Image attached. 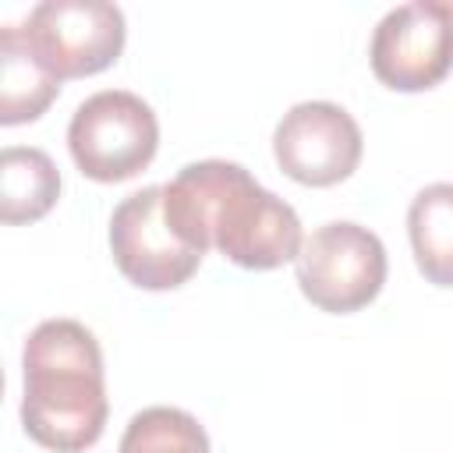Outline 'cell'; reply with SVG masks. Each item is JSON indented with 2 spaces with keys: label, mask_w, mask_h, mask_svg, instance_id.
Returning <instances> with one entry per match:
<instances>
[{
  "label": "cell",
  "mask_w": 453,
  "mask_h": 453,
  "mask_svg": "<svg viewBox=\"0 0 453 453\" xmlns=\"http://www.w3.org/2000/svg\"><path fill=\"white\" fill-rule=\"evenodd\" d=\"M163 219L173 237L205 255L219 248L241 269H276L297 262L304 230L280 195L265 191L241 163L202 159L163 184Z\"/></svg>",
  "instance_id": "obj_1"
},
{
  "label": "cell",
  "mask_w": 453,
  "mask_h": 453,
  "mask_svg": "<svg viewBox=\"0 0 453 453\" xmlns=\"http://www.w3.org/2000/svg\"><path fill=\"white\" fill-rule=\"evenodd\" d=\"M110 418L103 350L74 319L39 322L21 347V425L53 453H85Z\"/></svg>",
  "instance_id": "obj_2"
},
{
  "label": "cell",
  "mask_w": 453,
  "mask_h": 453,
  "mask_svg": "<svg viewBox=\"0 0 453 453\" xmlns=\"http://www.w3.org/2000/svg\"><path fill=\"white\" fill-rule=\"evenodd\" d=\"M67 149L74 166L99 184H120L142 173L159 149L156 110L127 92L103 88L78 103L67 124Z\"/></svg>",
  "instance_id": "obj_3"
},
{
  "label": "cell",
  "mask_w": 453,
  "mask_h": 453,
  "mask_svg": "<svg viewBox=\"0 0 453 453\" xmlns=\"http://www.w3.org/2000/svg\"><path fill=\"white\" fill-rule=\"evenodd\" d=\"M301 294L329 315H350L372 304L386 283V244L361 223L329 219L315 226L297 255Z\"/></svg>",
  "instance_id": "obj_4"
},
{
  "label": "cell",
  "mask_w": 453,
  "mask_h": 453,
  "mask_svg": "<svg viewBox=\"0 0 453 453\" xmlns=\"http://www.w3.org/2000/svg\"><path fill=\"white\" fill-rule=\"evenodd\" d=\"M21 28L28 50L57 81L106 71L127 39L124 11L106 0H42Z\"/></svg>",
  "instance_id": "obj_5"
},
{
  "label": "cell",
  "mask_w": 453,
  "mask_h": 453,
  "mask_svg": "<svg viewBox=\"0 0 453 453\" xmlns=\"http://www.w3.org/2000/svg\"><path fill=\"white\" fill-rule=\"evenodd\" d=\"M372 74L393 92H428L453 71V4L411 0L382 14L368 46Z\"/></svg>",
  "instance_id": "obj_6"
},
{
  "label": "cell",
  "mask_w": 453,
  "mask_h": 453,
  "mask_svg": "<svg viewBox=\"0 0 453 453\" xmlns=\"http://www.w3.org/2000/svg\"><path fill=\"white\" fill-rule=\"evenodd\" d=\"M365 152L357 120L326 99L290 106L273 131V156L280 170L304 188H333L347 180Z\"/></svg>",
  "instance_id": "obj_7"
},
{
  "label": "cell",
  "mask_w": 453,
  "mask_h": 453,
  "mask_svg": "<svg viewBox=\"0 0 453 453\" xmlns=\"http://www.w3.org/2000/svg\"><path fill=\"white\" fill-rule=\"evenodd\" d=\"M110 251L120 276L138 290H177L202 265V255L184 248L163 219V184L131 191L113 209Z\"/></svg>",
  "instance_id": "obj_8"
},
{
  "label": "cell",
  "mask_w": 453,
  "mask_h": 453,
  "mask_svg": "<svg viewBox=\"0 0 453 453\" xmlns=\"http://www.w3.org/2000/svg\"><path fill=\"white\" fill-rule=\"evenodd\" d=\"M60 96V81L35 60L21 25L0 28V124H28Z\"/></svg>",
  "instance_id": "obj_9"
},
{
  "label": "cell",
  "mask_w": 453,
  "mask_h": 453,
  "mask_svg": "<svg viewBox=\"0 0 453 453\" xmlns=\"http://www.w3.org/2000/svg\"><path fill=\"white\" fill-rule=\"evenodd\" d=\"M60 198V170L35 145H7L0 152V216L4 223H35Z\"/></svg>",
  "instance_id": "obj_10"
},
{
  "label": "cell",
  "mask_w": 453,
  "mask_h": 453,
  "mask_svg": "<svg viewBox=\"0 0 453 453\" xmlns=\"http://www.w3.org/2000/svg\"><path fill=\"white\" fill-rule=\"evenodd\" d=\"M407 237L421 276L453 287V180H435L411 198Z\"/></svg>",
  "instance_id": "obj_11"
},
{
  "label": "cell",
  "mask_w": 453,
  "mask_h": 453,
  "mask_svg": "<svg viewBox=\"0 0 453 453\" xmlns=\"http://www.w3.org/2000/svg\"><path fill=\"white\" fill-rule=\"evenodd\" d=\"M117 453H209V435L180 407H145L127 421Z\"/></svg>",
  "instance_id": "obj_12"
}]
</instances>
